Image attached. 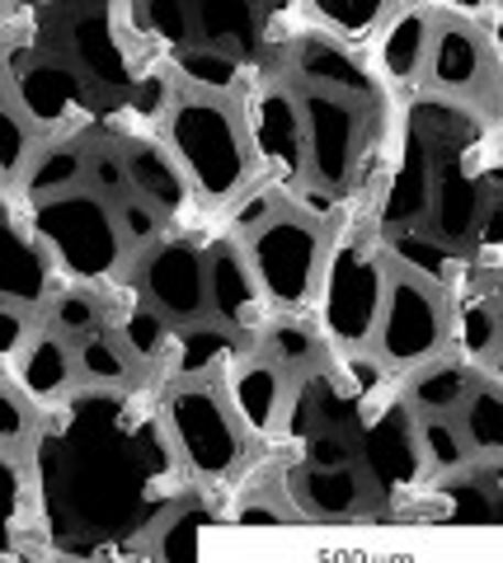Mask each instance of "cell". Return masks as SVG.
<instances>
[{
    "label": "cell",
    "instance_id": "38",
    "mask_svg": "<svg viewBox=\"0 0 503 563\" xmlns=\"http://www.w3.org/2000/svg\"><path fill=\"white\" fill-rule=\"evenodd\" d=\"M203 526H212V512H207V507H175V517H170L165 531L155 536V554L161 559H188L198 536H203Z\"/></svg>",
    "mask_w": 503,
    "mask_h": 563
},
{
    "label": "cell",
    "instance_id": "17",
    "mask_svg": "<svg viewBox=\"0 0 503 563\" xmlns=\"http://www.w3.org/2000/svg\"><path fill=\"white\" fill-rule=\"evenodd\" d=\"M227 409L236 413L245 442H264V437L277 432V418H283V404H287V372L273 366L269 357H254V362H240L236 372H227Z\"/></svg>",
    "mask_w": 503,
    "mask_h": 563
},
{
    "label": "cell",
    "instance_id": "16",
    "mask_svg": "<svg viewBox=\"0 0 503 563\" xmlns=\"http://www.w3.org/2000/svg\"><path fill=\"white\" fill-rule=\"evenodd\" d=\"M292 70H297L302 90L343 95L358 103H372L376 95V70H368L362 57H353L339 38H325V33H310V38L292 47Z\"/></svg>",
    "mask_w": 503,
    "mask_h": 563
},
{
    "label": "cell",
    "instance_id": "1",
    "mask_svg": "<svg viewBox=\"0 0 503 563\" xmlns=\"http://www.w3.org/2000/svg\"><path fill=\"white\" fill-rule=\"evenodd\" d=\"M24 225L39 240V250L57 273L72 277V287H118L128 263V244L118 231L113 202H103L95 188H72L62 198H43L24 207Z\"/></svg>",
    "mask_w": 503,
    "mask_h": 563
},
{
    "label": "cell",
    "instance_id": "23",
    "mask_svg": "<svg viewBox=\"0 0 503 563\" xmlns=\"http://www.w3.org/2000/svg\"><path fill=\"white\" fill-rule=\"evenodd\" d=\"M72 357H76V376L85 385H103V390H123V385L136 376L132 352L113 333V324H99V329L85 333V339H76Z\"/></svg>",
    "mask_w": 503,
    "mask_h": 563
},
{
    "label": "cell",
    "instance_id": "20",
    "mask_svg": "<svg viewBox=\"0 0 503 563\" xmlns=\"http://www.w3.org/2000/svg\"><path fill=\"white\" fill-rule=\"evenodd\" d=\"M424 70H428V80L438 85V90H447V95L475 90V85L484 80V43H480V33L457 24V20L433 24V43H428Z\"/></svg>",
    "mask_w": 503,
    "mask_h": 563
},
{
    "label": "cell",
    "instance_id": "32",
    "mask_svg": "<svg viewBox=\"0 0 503 563\" xmlns=\"http://www.w3.org/2000/svg\"><path fill=\"white\" fill-rule=\"evenodd\" d=\"M113 333L123 339V347L132 352V362H155L170 347V320L161 310H151L146 301H136L123 310V320L113 324Z\"/></svg>",
    "mask_w": 503,
    "mask_h": 563
},
{
    "label": "cell",
    "instance_id": "4",
    "mask_svg": "<svg viewBox=\"0 0 503 563\" xmlns=\"http://www.w3.org/2000/svg\"><path fill=\"white\" fill-rule=\"evenodd\" d=\"M245 258L254 268V282H259V291H264V301L277 314H292L320 287L325 231L302 221L297 211H283V217H269L264 225H254L245 235Z\"/></svg>",
    "mask_w": 503,
    "mask_h": 563
},
{
    "label": "cell",
    "instance_id": "41",
    "mask_svg": "<svg viewBox=\"0 0 503 563\" xmlns=\"http://www.w3.org/2000/svg\"><path fill=\"white\" fill-rule=\"evenodd\" d=\"M29 333H33V314L0 301V376H6V366H14L20 347L29 343Z\"/></svg>",
    "mask_w": 503,
    "mask_h": 563
},
{
    "label": "cell",
    "instance_id": "37",
    "mask_svg": "<svg viewBox=\"0 0 503 563\" xmlns=\"http://www.w3.org/2000/svg\"><path fill=\"white\" fill-rule=\"evenodd\" d=\"M85 179H90V188L99 192L103 202H123V198H132L123 146H99V151L85 155Z\"/></svg>",
    "mask_w": 503,
    "mask_h": 563
},
{
    "label": "cell",
    "instance_id": "14",
    "mask_svg": "<svg viewBox=\"0 0 503 563\" xmlns=\"http://www.w3.org/2000/svg\"><path fill=\"white\" fill-rule=\"evenodd\" d=\"M428 198H433V146H428L424 128H409L405 146L391 165V188H386V202H381V217H376L381 240L401 235V231H419Z\"/></svg>",
    "mask_w": 503,
    "mask_h": 563
},
{
    "label": "cell",
    "instance_id": "27",
    "mask_svg": "<svg viewBox=\"0 0 503 563\" xmlns=\"http://www.w3.org/2000/svg\"><path fill=\"white\" fill-rule=\"evenodd\" d=\"M170 62H175L179 80L188 85V90L212 95V99L236 95L240 90V66H245V62H236L217 47H179V52H170Z\"/></svg>",
    "mask_w": 503,
    "mask_h": 563
},
{
    "label": "cell",
    "instance_id": "42",
    "mask_svg": "<svg viewBox=\"0 0 503 563\" xmlns=\"http://www.w3.org/2000/svg\"><path fill=\"white\" fill-rule=\"evenodd\" d=\"M20 479H14V461L10 451H0V554H6V536H10V521L20 512Z\"/></svg>",
    "mask_w": 503,
    "mask_h": 563
},
{
    "label": "cell",
    "instance_id": "10",
    "mask_svg": "<svg viewBox=\"0 0 503 563\" xmlns=\"http://www.w3.org/2000/svg\"><path fill=\"white\" fill-rule=\"evenodd\" d=\"M10 90L29 128H47V136H62L72 122H80L85 103H90V85L76 76V66L39 57V52H24V62H10Z\"/></svg>",
    "mask_w": 503,
    "mask_h": 563
},
{
    "label": "cell",
    "instance_id": "43",
    "mask_svg": "<svg viewBox=\"0 0 503 563\" xmlns=\"http://www.w3.org/2000/svg\"><path fill=\"white\" fill-rule=\"evenodd\" d=\"M0 24H6V5H0Z\"/></svg>",
    "mask_w": 503,
    "mask_h": 563
},
{
    "label": "cell",
    "instance_id": "3",
    "mask_svg": "<svg viewBox=\"0 0 503 563\" xmlns=\"http://www.w3.org/2000/svg\"><path fill=\"white\" fill-rule=\"evenodd\" d=\"M386 277H391V263L381 254V244L362 235L339 240L325 254L316 296H320V329L335 347H349V352L368 347L381 296H386Z\"/></svg>",
    "mask_w": 503,
    "mask_h": 563
},
{
    "label": "cell",
    "instance_id": "33",
    "mask_svg": "<svg viewBox=\"0 0 503 563\" xmlns=\"http://www.w3.org/2000/svg\"><path fill=\"white\" fill-rule=\"evenodd\" d=\"M43 314H47V329L62 333L66 343H76V339H85L90 329L103 324V310H99V301H95V291H85V287H57V296L47 301Z\"/></svg>",
    "mask_w": 503,
    "mask_h": 563
},
{
    "label": "cell",
    "instance_id": "12",
    "mask_svg": "<svg viewBox=\"0 0 503 563\" xmlns=\"http://www.w3.org/2000/svg\"><path fill=\"white\" fill-rule=\"evenodd\" d=\"M57 296V268L29 235V225L10 211H0V301L14 310L39 314Z\"/></svg>",
    "mask_w": 503,
    "mask_h": 563
},
{
    "label": "cell",
    "instance_id": "9",
    "mask_svg": "<svg viewBox=\"0 0 503 563\" xmlns=\"http://www.w3.org/2000/svg\"><path fill=\"white\" fill-rule=\"evenodd\" d=\"M136 291L170 324L207 320V258L194 240H165L136 263Z\"/></svg>",
    "mask_w": 503,
    "mask_h": 563
},
{
    "label": "cell",
    "instance_id": "35",
    "mask_svg": "<svg viewBox=\"0 0 503 563\" xmlns=\"http://www.w3.org/2000/svg\"><path fill=\"white\" fill-rule=\"evenodd\" d=\"M386 10V0H320V5H310V14H320V24L339 38H368L381 29Z\"/></svg>",
    "mask_w": 503,
    "mask_h": 563
},
{
    "label": "cell",
    "instance_id": "26",
    "mask_svg": "<svg viewBox=\"0 0 503 563\" xmlns=\"http://www.w3.org/2000/svg\"><path fill=\"white\" fill-rule=\"evenodd\" d=\"M471 395V372L461 362H428L409 380V404L419 413H447L457 418V409Z\"/></svg>",
    "mask_w": 503,
    "mask_h": 563
},
{
    "label": "cell",
    "instance_id": "21",
    "mask_svg": "<svg viewBox=\"0 0 503 563\" xmlns=\"http://www.w3.org/2000/svg\"><path fill=\"white\" fill-rule=\"evenodd\" d=\"M245 352V343L231 329H221L217 320H198V324H179L175 333V376L179 380H212L217 372Z\"/></svg>",
    "mask_w": 503,
    "mask_h": 563
},
{
    "label": "cell",
    "instance_id": "8",
    "mask_svg": "<svg viewBox=\"0 0 503 563\" xmlns=\"http://www.w3.org/2000/svg\"><path fill=\"white\" fill-rule=\"evenodd\" d=\"M297 113H302V141H306V179L339 192L358 169L372 103L302 90L297 85Z\"/></svg>",
    "mask_w": 503,
    "mask_h": 563
},
{
    "label": "cell",
    "instance_id": "25",
    "mask_svg": "<svg viewBox=\"0 0 503 563\" xmlns=\"http://www.w3.org/2000/svg\"><path fill=\"white\" fill-rule=\"evenodd\" d=\"M72 188H85V151L80 146H43L39 155L29 161L24 179H20V192L29 202H43V198H62Z\"/></svg>",
    "mask_w": 503,
    "mask_h": 563
},
{
    "label": "cell",
    "instance_id": "5",
    "mask_svg": "<svg viewBox=\"0 0 503 563\" xmlns=\"http://www.w3.org/2000/svg\"><path fill=\"white\" fill-rule=\"evenodd\" d=\"M368 347L391 372H419V366L438 362V352L447 347V306L438 287L391 268Z\"/></svg>",
    "mask_w": 503,
    "mask_h": 563
},
{
    "label": "cell",
    "instance_id": "39",
    "mask_svg": "<svg viewBox=\"0 0 503 563\" xmlns=\"http://www.w3.org/2000/svg\"><path fill=\"white\" fill-rule=\"evenodd\" d=\"M33 437V404L0 376V451H20Z\"/></svg>",
    "mask_w": 503,
    "mask_h": 563
},
{
    "label": "cell",
    "instance_id": "40",
    "mask_svg": "<svg viewBox=\"0 0 503 563\" xmlns=\"http://www.w3.org/2000/svg\"><path fill=\"white\" fill-rule=\"evenodd\" d=\"M113 217H118V231H123L128 250H151V240L161 235V221H165V217H155V211L142 198L113 202Z\"/></svg>",
    "mask_w": 503,
    "mask_h": 563
},
{
    "label": "cell",
    "instance_id": "6",
    "mask_svg": "<svg viewBox=\"0 0 503 563\" xmlns=\"http://www.w3.org/2000/svg\"><path fill=\"white\" fill-rule=\"evenodd\" d=\"M165 432L179 461L203 479H227L245 455V432L212 380H179L165 404Z\"/></svg>",
    "mask_w": 503,
    "mask_h": 563
},
{
    "label": "cell",
    "instance_id": "13",
    "mask_svg": "<svg viewBox=\"0 0 503 563\" xmlns=\"http://www.w3.org/2000/svg\"><path fill=\"white\" fill-rule=\"evenodd\" d=\"M484 211V174L466 161V155H447L433 174V198H428V235L461 250V240L475 231Z\"/></svg>",
    "mask_w": 503,
    "mask_h": 563
},
{
    "label": "cell",
    "instance_id": "15",
    "mask_svg": "<svg viewBox=\"0 0 503 563\" xmlns=\"http://www.w3.org/2000/svg\"><path fill=\"white\" fill-rule=\"evenodd\" d=\"M10 385L33 404V413L66 404V399H72V390H76L72 343H66L62 333H52V329H33L29 343L20 347V357H14Z\"/></svg>",
    "mask_w": 503,
    "mask_h": 563
},
{
    "label": "cell",
    "instance_id": "22",
    "mask_svg": "<svg viewBox=\"0 0 503 563\" xmlns=\"http://www.w3.org/2000/svg\"><path fill=\"white\" fill-rule=\"evenodd\" d=\"M381 254H386L391 268L419 277V282H428V287H457V277H461V254L447 250V244H438L424 231L386 235L381 240Z\"/></svg>",
    "mask_w": 503,
    "mask_h": 563
},
{
    "label": "cell",
    "instance_id": "18",
    "mask_svg": "<svg viewBox=\"0 0 503 563\" xmlns=\"http://www.w3.org/2000/svg\"><path fill=\"white\" fill-rule=\"evenodd\" d=\"M428 43H433V20L419 5H391L386 20L376 33V66L391 85H409L419 80V70L428 62Z\"/></svg>",
    "mask_w": 503,
    "mask_h": 563
},
{
    "label": "cell",
    "instance_id": "29",
    "mask_svg": "<svg viewBox=\"0 0 503 563\" xmlns=\"http://www.w3.org/2000/svg\"><path fill=\"white\" fill-rule=\"evenodd\" d=\"M259 357H269L273 366H283V372H297L316 357V333H310L302 320H292V314H269V324L259 329Z\"/></svg>",
    "mask_w": 503,
    "mask_h": 563
},
{
    "label": "cell",
    "instance_id": "11",
    "mask_svg": "<svg viewBox=\"0 0 503 563\" xmlns=\"http://www.w3.org/2000/svg\"><path fill=\"white\" fill-rule=\"evenodd\" d=\"M207 314H212L221 329H231L240 343L259 339V329L269 324L273 306L264 301V291H259L245 244L221 240L217 250L207 254Z\"/></svg>",
    "mask_w": 503,
    "mask_h": 563
},
{
    "label": "cell",
    "instance_id": "24",
    "mask_svg": "<svg viewBox=\"0 0 503 563\" xmlns=\"http://www.w3.org/2000/svg\"><path fill=\"white\" fill-rule=\"evenodd\" d=\"M362 474L349 465H302L297 470V498L320 517H343L362 503Z\"/></svg>",
    "mask_w": 503,
    "mask_h": 563
},
{
    "label": "cell",
    "instance_id": "2",
    "mask_svg": "<svg viewBox=\"0 0 503 563\" xmlns=\"http://www.w3.org/2000/svg\"><path fill=\"white\" fill-rule=\"evenodd\" d=\"M165 141L175 165L184 169L194 198L203 202H236L245 192L254 161L245 146V132H240V118L227 99L184 90L175 95L165 113Z\"/></svg>",
    "mask_w": 503,
    "mask_h": 563
},
{
    "label": "cell",
    "instance_id": "34",
    "mask_svg": "<svg viewBox=\"0 0 503 563\" xmlns=\"http://www.w3.org/2000/svg\"><path fill=\"white\" fill-rule=\"evenodd\" d=\"M452 343L466 362H484L490 357V347L499 343V314L490 306V296H471V301L461 306L457 324H452Z\"/></svg>",
    "mask_w": 503,
    "mask_h": 563
},
{
    "label": "cell",
    "instance_id": "7",
    "mask_svg": "<svg viewBox=\"0 0 503 563\" xmlns=\"http://www.w3.org/2000/svg\"><path fill=\"white\" fill-rule=\"evenodd\" d=\"M240 132H245L250 161L264 169L269 192H297L306 184V141L297 113V85H254L240 95Z\"/></svg>",
    "mask_w": 503,
    "mask_h": 563
},
{
    "label": "cell",
    "instance_id": "19",
    "mask_svg": "<svg viewBox=\"0 0 503 563\" xmlns=\"http://www.w3.org/2000/svg\"><path fill=\"white\" fill-rule=\"evenodd\" d=\"M123 161H128L132 198H142L155 217H179V211L194 202V188H188L184 169L175 165V155H170L165 146L132 141V146H123Z\"/></svg>",
    "mask_w": 503,
    "mask_h": 563
},
{
    "label": "cell",
    "instance_id": "30",
    "mask_svg": "<svg viewBox=\"0 0 503 563\" xmlns=\"http://www.w3.org/2000/svg\"><path fill=\"white\" fill-rule=\"evenodd\" d=\"M72 47H76L80 66L90 70L95 80H103V85H123V52H118L113 33H109V20H103V14L72 24Z\"/></svg>",
    "mask_w": 503,
    "mask_h": 563
},
{
    "label": "cell",
    "instance_id": "28",
    "mask_svg": "<svg viewBox=\"0 0 503 563\" xmlns=\"http://www.w3.org/2000/svg\"><path fill=\"white\" fill-rule=\"evenodd\" d=\"M461 437H466V446H471L475 455H499L503 451V395H499V385H480V390L466 395L461 404Z\"/></svg>",
    "mask_w": 503,
    "mask_h": 563
},
{
    "label": "cell",
    "instance_id": "36",
    "mask_svg": "<svg viewBox=\"0 0 503 563\" xmlns=\"http://www.w3.org/2000/svg\"><path fill=\"white\" fill-rule=\"evenodd\" d=\"M29 161H33V128H29V118L14 109V103L0 99V184L20 188Z\"/></svg>",
    "mask_w": 503,
    "mask_h": 563
},
{
    "label": "cell",
    "instance_id": "31",
    "mask_svg": "<svg viewBox=\"0 0 503 563\" xmlns=\"http://www.w3.org/2000/svg\"><path fill=\"white\" fill-rule=\"evenodd\" d=\"M414 446H419V461H428L438 474H457L466 465V455H471L457 418L447 413H424L419 428H414Z\"/></svg>",
    "mask_w": 503,
    "mask_h": 563
}]
</instances>
